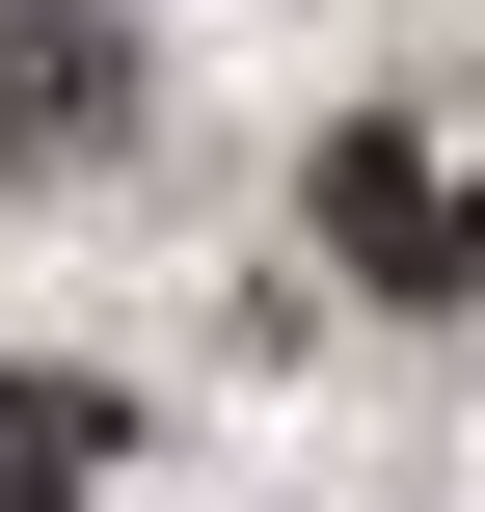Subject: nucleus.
I'll list each match as a JSON object with an SVG mask.
<instances>
[{
  "mask_svg": "<svg viewBox=\"0 0 485 512\" xmlns=\"http://www.w3.org/2000/svg\"><path fill=\"white\" fill-rule=\"evenodd\" d=\"M324 243H351L378 297H485V189L432 135H324Z\"/></svg>",
  "mask_w": 485,
  "mask_h": 512,
  "instance_id": "nucleus-1",
  "label": "nucleus"
},
{
  "mask_svg": "<svg viewBox=\"0 0 485 512\" xmlns=\"http://www.w3.org/2000/svg\"><path fill=\"white\" fill-rule=\"evenodd\" d=\"M108 486V378H27L0 351V512H81Z\"/></svg>",
  "mask_w": 485,
  "mask_h": 512,
  "instance_id": "nucleus-2",
  "label": "nucleus"
}]
</instances>
